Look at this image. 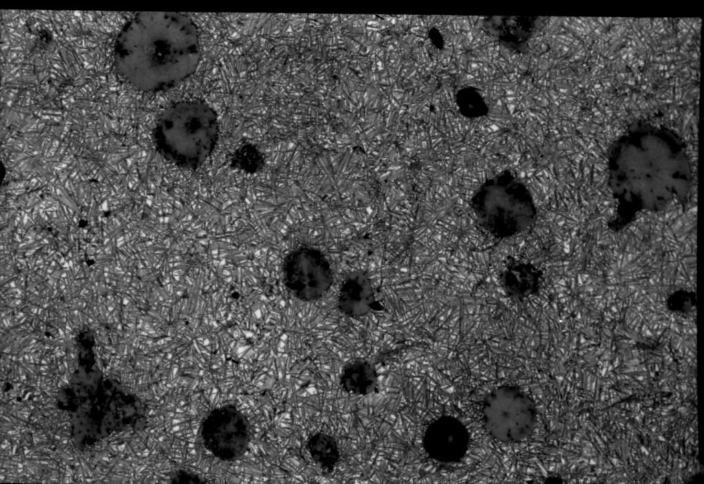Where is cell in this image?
<instances>
[{
	"instance_id": "1",
	"label": "cell",
	"mask_w": 704,
	"mask_h": 484,
	"mask_svg": "<svg viewBox=\"0 0 704 484\" xmlns=\"http://www.w3.org/2000/svg\"><path fill=\"white\" fill-rule=\"evenodd\" d=\"M608 184L618 211L657 212L683 199L692 184L685 144L674 131L648 122L632 124L610 145Z\"/></svg>"
},
{
	"instance_id": "2",
	"label": "cell",
	"mask_w": 704,
	"mask_h": 484,
	"mask_svg": "<svg viewBox=\"0 0 704 484\" xmlns=\"http://www.w3.org/2000/svg\"><path fill=\"white\" fill-rule=\"evenodd\" d=\"M113 56L117 69L134 88L167 90L197 70L201 56L198 28L185 14L137 12L118 33Z\"/></svg>"
},
{
	"instance_id": "3",
	"label": "cell",
	"mask_w": 704,
	"mask_h": 484,
	"mask_svg": "<svg viewBox=\"0 0 704 484\" xmlns=\"http://www.w3.org/2000/svg\"><path fill=\"white\" fill-rule=\"evenodd\" d=\"M219 135L217 115L208 103L184 100L162 111L153 129V142L164 160L180 168L195 170L214 151Z\"/></svg>"
},
{
	"instance_id": "4",
	"label": "cell",
	"mask_w": 704,
	"mask_h": 484,
	"mask_svg": "<svg viewBox=\"0 0 704 484\" xmlns=\"http://www.w3.org/2000/svg\"><path fill=\"white\" fill-rule=\"evenodd\" d=\"M470 207L481 228L499 237L527 230L537 217L529 189L510 170L487 178L472 194Z\"/></svg>"
},
{
	"instance_id": "5",
	"label": "cell",
	"mask_w": 704,
	"mask_h": 484,
	"mask_svg": "<svg viewBox=\"0 0 704 484\" xmlns=\"http://www.w3.org/2000/svg\"><path fill=\"white\" fill-rule=\"evenodd\" d=\"M481 416L487 433L505 443L527 440L534 432L537 421L533 399L512 384L497 386L485 396Z\"/></svg>"
},
{
	"instance_id": "6",
	"label": "cell",
	"mask_w": 704,
	"mask_h": 484,
	"mask_svg": "<svg viewBox=\"0 0 704 484\" xmlns=\"http://www.w3.org/2000/svg\"><path fill=\"white\" fill-rule=\"evenodd\" d=\"M283 281L291 294L304 302L320 300L331 289L333 274L326 256L318 248L302 245L285 258Z\"/></svg>"
},
{
	"instance_id": "7",
	"label": "cell",
	"mask_w": 704,
	"mask_h": 484,
	"mask_svg": "<svg viewBox=\"0 0 704 484\" xmlns=\"http://www.w3.org/2000/svg\"><path fill=\"white\" fill-rule=\"evenodd\" d=\"M201 437L206 448L222 460H235L246 451L250 428L245 417L235 408L217 409L204 422Z\"/></svg>"
},
{
	"instance_id": "8",
	"label": "cell",
	"mask_w": 704,
	"mask_h": 484,
	"mask_svg": "<svg viewBox=\"0 0 704 484\" xmlns=\"http://www.w3.org/2000/svg\"><path fill=\"white\" fill-rule=\"evenodd\" d=\"M424 441L426 451L432 459L451 463L460 461L465 454L469 437L459 421L444 417L430 424Z\"/></svg>"
},
{
	"instance_id": "9",
	"label": "cell",
	"mask_w": 704,
	"mask_h": 484,
	"mask_svg": "<svg viewBox=\"0 0 704 484\" xmlns=\"http://www.w3.org/2000/svg\"><path fill=\"white\" fill-rule=\"evenodd\" d=\"M375 305L373 285L369 278L358 271L349 273L339 288L337 306L343 315L360 318L367 315Z\"/></svg>"
},
{
	"instance_id": "10",
	"label": "cell",
	"mask_w": 704,
	"mask_h": 484,
	"mask_svg": "<svg viewBox=\"0 0 704 484\" xmlns=\"http://www.w3.org/2000/svg\"><path fill=\"white\" fill-rule=\"evenodd\" d=\"M342 389L352 395L366 396L379 393L378 374L374 366L364 359L348 362L340 376Z\"/></svg>"
},
{
	"instance_id": "11",
	"label": "cell",
	"mask_w": 704,
	"mask_h": 484,
	"mask_svg": "<svg viewBox=\"0 0 704 484\" xmlns=\"http://www.w3.org/2000/svg\"><path fill=\"white\" fill-rule=\"evenodd\" d=\"M307 448L314 461L326 471H332L339 461L337 441L329 434L315 433L309 439Z\"/></svg>"
},
{
	"instance_id": "12",
	"label": "cell",
	"mask_w": 704,
	"mask_h": 484,
	"mask_svg": "<svg viewBox=\"0 0 704 484\" xmlns=\"http://www.w3.org/2000/svg\"><path fill=\"white\" fill-rule=\"evenodd\" d=\"M230 164L234 168L247 173L256 174L264 168V157L261 152L253 144H245L239 146L232 154Z\"/></svg>"
}]
</instances>
